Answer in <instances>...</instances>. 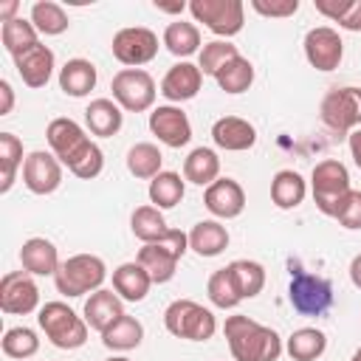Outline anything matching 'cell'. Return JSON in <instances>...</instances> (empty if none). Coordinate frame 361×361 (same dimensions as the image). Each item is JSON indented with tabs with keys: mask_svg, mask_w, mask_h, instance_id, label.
Here are the masks:
<instances>
[{
	"mask_svg": "<svg viewBox=\"0 0 361 361\" xmlns=\"http://www.w3.org/2000/svg\"><path fill=\"white\" fill-rule=\"evenodd\" d=\"M45 138L51 152L59 158L62 166L71 169V175L82 180H93L104 169V152L99 149L96 141H90L85 127L76 124L73 118H65V116L54 118L45 130Z\"/></svg>",
	"mask_w": 361,
	"mask_h": 361,
	"instance_id": "cell-1",
	"label": "cell"
},
{
	"mask_svg": "<svg viewBox=\"0 0 361 361\" xmlns=\"http://www.w3.org/2000/svg\"><path fill=\"white\" fill-rule=\"evenodd\" d=\"M223 333L234 361H276L282 355L279 333L243 313L228 316L223 324Z\"/></svg>",
	"mask_w": 361,
	"mask_h": 361,
	"instance_id": "cell-2",
	"label": "cell"
},
{
	"mask_svg": "<svg viewBox=\"0 0 361 361\" xmlns=\"http://www.w3.org/2000/svg\"><path fill=\"white\" fill-rule=\"evenodd\" d=\"M104 279H107V265L96 254H73L54 274L56 290L62 296H68V299H76V296L99 290L104 285Z\"/></svg>",
	"mask_w": 361,
	"mask_h": 361,
	"instance_id": "cell-3",
	"label": "cell"
},
{
	"mask_svg": "<svg viewBox=\"0 0 361 361\" xmlns=\"http://www.w3.org/2000/svg\"><path fill=\"white\" fill-rule=\"evenodd\" d=\"M37 322L48 341L59 350H79L87 341V322L65 302H45L37 313Z\"/></svg>",
	"mask_w": 361,
	"mask_h": 361,
	"instance_id": "cell-4",
	"label": "cell"
},
{
	"mask_svg": "<svg viewBox=\"0 0 361 361\" xmlns=\"http://www.w3.org/2000/svg\"><path fill=\"white\" fill-rule=\"evenodd\" d=\"M164 327L175 338L186 341H209L217 330V319L209 307L192 302V299H175L164 310Z\"/></svg>",
	"mask_w": 361,
	"mask_h": 361,
	"instance_id": "cell-5",
	"label": "cell"
},
{
	"mask_svg": "<svg viewBox=\"0 0 361 361\" xmlns=\"http://www.w3.org/2000/svg\"><path fill=\"white\" fill-rule=\"evenodd\" d=\"M189 248V234L180 228H169V234L158 243H147L141 245L135 262H141L152 279V285H164L175 276V268L180 262V257Z\"/></svg>",
	"mask_w": 361,
	"mask_h": 361,
	"instance_id": "cell-6",
	"label": "cell"
},
{
	"mask_svg": "<svg viewBox=\"0 0 361 361\" xmlns=\"http://www.w3.org/2000/svg\"><path fill=\"white\" fill-rule=\"evenodd\" d=\"M350 172L338 158H324L313 166L310 172V192H313V203L322 214L333 217L336 206L341 203V197L350 192Z\"/></svg>",
	"mask_w": 361,
	"mask_h": 361,
	"instance_id": "cell-7",
	"label": "cell"
},
{
	"mask_svg": "<svg viewBox=\"0 0 361 361\" xmlns=\"http://www.w3.org/2000/svg\"><path fill=\"white\" fill-rule=\"evenodd\" d=\"M319 118L327 130L338 135H350L361 124V87L347 85V87H333L319 107Z\"/></svg>",
	"mask_w": 361,
	"mask_h": 361,
	"instance_id": "cell-8",
	"label": "cell"
},
{
	"mask_svg": "<svg viewBox=\"0 0 361 361\" xmlns=\"http://www.w3.org/2000/svg\"><path fill=\"white\" fill-rule=\"evenodd\" d=\"M113 102L127 113H144L155 104V79L144 68H121L113 82Z\"/></svg>",
	"mask_w": 361,
	"mask_h": 361,
	"instance_id": "cell-9",
	"label": "cell"
},
{
	"mask_svg": "<svg viewBox=\"0 0 361 361\" xmlns=\"http://www.w3.org/2000/svg\"><path fill=\"white\" fill-rule=\"evenodd\" d=\"M288 302L302 316H322L333 307V285L324 276L293 271L288 285Z\"/></svg>",
	"mask_w": 361,
	"mask_h": 361,
	"instance_id": "cell-10",
	"label": "cell"
},
{
	"mask_svg": "<svg viewBox=\"0 0 361 361\" xmlns=\"http://www.w3.org/2000/svg\"><path fill=\"white\" fill-rule=\"evenodd\" d=\"M189 14L217 37H234L245 25L243 0H192Z\"/></svg>",
	"mask_w": 361,
	"mask_h": 361,
	"instance_id": "cell-11",
	"label": "cell"
},
{
	"mask_svg": "<svg viewBox=\"0 0 361 361\" xmlns=\"http://www.w3.org/2000/svg\"><path fill=\"white\" fill-rule=\"evenodd\" d=\"M113 56L127 68H141L155 59L158 54V34L144 25H130L116 31L113 37Z\"/></svg>",
	"mask_w": 361,
	"mask_h": 361,
	"instance_id": "cell-12",
	"label": "cell"
},
{
	"mask_svg": "<svg viewBox=\"0 0 361 361\" xmlns=\"http://www.w3.org/2000/svg\"><path fill=\"white\" fill-rule=\"evenodd\" d=\"M39 307V288L28 271H8L0 279V310L8 316H25Z\"/></svg>",
	"mask_w": 361,
	"mask_h": 361,
	"instance_id": "cell-13",
	"label": "cell"
},
{
	"mask_svg": "<svg viewBox=\"0 0 361 361\" xmlns=\"http://www.w3.org/2000/svg\"><path fill=\"white\" fill-rule=\"evenodd\" d=\"M305 59L316 68V71H336L341 65V56H344V42L338 37L336 28L330 25H316L305 34Z\"/></svg>",
	"mask_w": 361,
	"mask_h": 361,
	"instance_id": "cell-14",
	"label": "cell"
},
{
	"mask_svg": "<svg viewBox=\"0 0 361 361\" xmlns=\"http://www.w3.org/2000/svg\"><path fill=\"white\" fill-rule=\"evenodd\" d=\"M23 183L34 195H51L62 183V164L54 152L34 149L23 161Z\"/></svg>",
	"mask_w": 361,
	"mask_h": 361,
	"instance_id": "cell-15",
	"label": "cell"
},
{
	"mask_svg": "<svg viewBox=\"0 0 361 361\" xmlns=\"http://www.w3.org/2000/svg\"><path fill=\"white\" fill-rule=\"evenodd\" d=\"M149 130H152V135H155L161 144H166V147H172V149H180V147H186V144L192 141L189 116H186L180 107H175V104H161V107H155V110L149 113Z\"/></svg>",
	"mask_w": 361,
	"mask_h": 361,
	"instance_id": "cell-16",
	"label": "cell"
},
{
	"mask_svg": "<svg viewBox=\"0 0 361 361\" xmlns=\"http://www.w3.org/2000/svg\"><path fill=\"white\" fill-rule=\"evenodd\" d=\"M203 206L220 220H234L245 209V189L234 178H217L212 186H206Z\"/></svg>",
	"mask_w": 361,
	"mask_h": 361,
	"instance_id": "cell-17",
	"label": "cell"
},
{
	"mask_svg": "<svg viewBox=\"0 0 361 361\" xmlns=\"http://www.w3.org/2000/svg\"><path fill=\"white\" fill-rule=\"evenodd\" d=\"M200 85H203L200 68H197L195 62H189V59H180V62H175V65L164 73V79H161V96H164L166 102L180 104V102L195 99V96L200 93Z\"/></svg>",
	"mask_w": 361,
	"mask_h": 361,
	"instance_id": "cell-18",
	"label": "cell"
},
{
	"mask_svg": "<svg viewBox=\"0 0 361 361\" xmlns=\"http://www.w3.org/2000/svg\"><path fill=\"white\" fill-rule=\"evenodd\" d=\"M14 68H17L20 79H23V85L37 90V87L48 85V79H51V73L56 68V59H54V51L39 42V45L23 51L20 56H14Z\"/></svg>",
	"mask_w": 361,
	"mask_h": 361,
	"instance_id": "cell-19",
	"label": "cell"
},
{
	"mask_svg": "<svg viewBox=\"0 0 361 361\" xmlns=\"http://www.w3.org/2000/svg\"><path fill=\"white\" fill-rule=\"evenodd\" d=\"M212 141L226 152H245L257 144V130L240 116H223L212 124Z\"/></svg>",
	"mask_w": 361,
	"mask_h": 361,
	"instance_id": "cell-20",
	"label": "cell"
},
{
	"mask_svg": "<svg viewBox=\"0 0 361 361\" xmlns=\"http://www.w3.org/2000/svg\"><path fill=\"white\" fill-rule=\"evenodd\" d=\"M20 262H23V271H28L31 276H54L62 265L56 245L45 237L25 240L23 248H20Z\"/></svg>",
	"mask_w": 361,
	"mask_h": 361,
	"instance_id": "cell-21",
	"label": "cell"
},
{
	"mask_svg": "<svg viewBox=\"0 0 361 361\" xmlns=\"http://www.w3.org/2000/svg\"><path fill=\"white\" fill-rule=\"evenodd\" d=\"M118 316H124V305H121V296L116 290H107V288H99L87 296L85 302V322L90 330H99L104 333Z\"/></svg>",
	"mask_w": 361,
	"mask_h": 361,
	"instance_id": "cell-22",
	"label": "cell"
},
{
	"mask_svg": "<svg viewBox=\"0 0 361 361\" xmlns=\"http://www.w3.org/2000/svg\"><path fill=\"white\" fill-rule=\"evenodd\" d=\"M96 79H99L96 65H93L90 59H82V56L68 59V62L59 68V90H62L65 96H73V99L87 96V93L96 87Z\"/></svg>",
	"mask_w": 361,
	"mask_h": 361,
	"instance_id": "cell-23",
	"label": "cell"
},
{
	"mask_svg": "<svg viewBox=\"0 0 361 361\" xmlns=\"http://www.w3.org/2000/svg\"><path fill=\"white\" fill-rule=\"evenodd\" d=\"M152 288V279L141 262H121L113 271V290L124 302H141Z\"/></svg>",
	"mask_w": 361,
	"mask_h": 361,
	"instance_id": "cell-24",
	"label": "cell"
},
{
	"mask_svg": "<svg viewBox=\"0 0 361 361\" xmlns=\"http://www.w3.org/2000/svg\"><path fill=\"white\" fill-rule=\"evenodd\" d=\"M85 124L93 135L99 138H110L121 130L124 124V113L121 107L113 102V99H93L87 107H85Z\"/></svg>",
	"mask_w": 361,
	"mask_h": 361,
	"instance_id": "cell-25",
	"label": "cell"
},
{
	"mask_svg": "<svg viewBox=\"0 0 361 361\" xmlns=\"http://www.w3.org/2000/svg\"><path fill=\"white\" fill-rule=\"evenodd\" d=\"M189 248L197 257H217L228 248V231L217 220H200L189 231Z\"/></svg>",
	"mask_w": 361,
	"mask_h": 361,
	"instance_id": "cell-26",
	"label": "cell"
},
{
	"mask_svg": "<svg viewBox=\"0 0 361 361\" xmlns=\"http://www.w3.org/2000/svg\"><path fill=\"white\" fill-rule=\"evenodd\" d=\"M183 178L195 186H212L220 178V158L209 147H195L183 158Z\"/></svg>",
	"mask_w": 361,
	"mask_h": 361,
	"instance_id": "cell-27",
	"label": "cell"
},
{
	"mask_svg": "<svg viewBox=\"0 0 361 361\" xmlns=\"http://www.w3.org/2000/svg\"><path fill=\"white\" fill-rule=\"evenodd\" d=\"M307 195V183L296 169H279L271 178V200L276 209H296Z\"/></svg>",
	"mask_w": 361,
	"mask_h": 361,
	"instance_id": "cell-28",
	"label": "cell"
},
{
	"mask_svg": "<svg viewBox=\"0 0 361 361\" xmlns=\"http://www.w3.org/2000/svg\"><path fill=\"white\" fill-rule=\"evenodd\" d=\"M141 338H144V324H141L135 316H130V313L118 316V319L102 333V344H104L107 350H118V353L135 350V347L141 344Z\"/></svg>",
	"mask_w": 361,
	"mask_h": 361,
	"instance_id": "cell-29",
	"label": "cell"
},
{
	"mask_svg": "<svg viewBox=\"0 0 361 361\" xmlns=\"http://www.w3.org/2000/svg\"><path fill=\"white\" fill-rule=\"evenodd\" d=\"M149 203L155 209H175L180 200H183V192H186V178H180L178 172H158L152 180H149Z\"/></svg>",
	"mask_w": 361,
	"mask_h": 361,
	"instance_id": "cell-30",
	"label": "cell"
},
{
	"mask_svg": "<svg viewBox=\"0 0 361 361\" xmlns=\"http://www.w3.org/2000/svg\"><path fill=\"white\" fill-rule=\"evenodd\" d=\"M285 350L293 361H316L327 350V336L319 327H299L288 336Z\"/></svg>",
	"mask_w": 361,
	"mask_h": 361,
	"instance_id": "cell-31",
	"label": "cell"
},
{
	"mask_svg": "<svg viewBox=\"0 0 361 361\" xmlns=\"http://www.w3.org/2000/svg\"><path fill=\"white\" fill-rule=\"evenodd\" d=\"M240 299H254L262 288H265V268L254 259H234L226 265Z\"/></svg>",
	"mask_w": 361,
	"mask_h": 361,
	"instance_id": "cell-32",
	"label": "cell"
},
{
	"mask_svg": "<svg viewBox=\"0 0 361 361\" xmlns=\"http://www.w3.org/2000/svg\"><path fill=\"white\" fill-rule=\"evenodd\" d=\"M164 45H166V51L169 54H175V56H180V59H186V56H192L195 51H200V28L195 25V23H186V20H175V23H169L166 28H164Z\"/></svg>",
	"mask_w": 361,
	"mask_h": 361,
	"instance_id": "cell-33",
	"label": "cell"
},
{
	"mask_svg": "<svg viewBox=\"0 0 361 361\" xmlns=\"http://www.w3.org/2000/svg\"><path fill=\"white\" fill-rule=\"evenodd\" d=\"M0 39H3V48H6V51L11 54V59H14V56H20L23 51L39 45V31L34 28L31 20L14 17V20H8V23L0 25Z\"/></svg>",
	"mask_w": 361,
	"mask_h": 361,
	"instance_id": "cell-34",
	"label": "cell"
},
{
	"mask_svg": "<svg viewBox=\"0 0 361 361\" xmlns=\"http://www.w3.org/2000/svg\"><path fill=\"white\" fill-rule=\"evenodd\" d=\"M161 164H164V155L152 141H138L127 152V169L141 180H152L158 172H164Z\"/></svg>",
	"mask_w": 361,
	"mask_h": 361,
	"instance_id": "cell-35",
	"label": "cell"
},
{
	"mask_svg": "<svg viewBox=\"0 0 361 361\" xmlns=\"http://www.w3.org/2000/svg\"><path fill=\"white\" fill-rule=\"evenodd\" d=\"M130 228L144 245L147 243H158V240H164L169 234V226H166L161 209H155V206H138L133 212V217H130Z\"/></svg>",
	"mask_w": 361,
	"mask_h": 361,
	"instance_id": "cell-36",
	"label": "cell"
},
{
	"mask_svg": "<svg viewBox=\"0 0 361 361\" xmlns=\"http://www.w3.org/2000/svg\"><path fill=\"white\" fill-rule=\"evenodd\" d=\"M31 23H34V28H37L39 34H45V37L65 34L68 25H71L65 8H62L59 3H54V0H37V3L31 6Z\"/></svg>",
	"mask_w": 361,
	"mask_h": 361,
	"instance_id": "cell-37",
	"label": "cell"
},
{
	"mask_svg": "<svg viewBox=\"0 0 361 361\" xmlns=\"http://www.w3.org/2000/svg\"><path fill=\"white\" fill-rule=\"evenodd\" d=\"M23 161V141L14 133H0V192H8L14 186Z\"/></svg>",
	"mask_w": 361,
	"mask_h": 361,
	"instance_id": "cell-38",
	"label": "cell"
},
{
	"mask_svg": "<svg viewBox=\"0 0 361 361\" xmlns=\"http://www.w3.org/2000/svg\"><path fill=\"white\" fill-rule=\"evenodd\" d=\"M316 11L344 31H361V0H313Z\"/></svg>",
	"mask_w": 361,
	"mask_h": 361,
	"instance_id": "cell-39",
	"label": "cell"
},
{
	"mask_svg": "<svg viewBox=\"0 0 361 361\" xmlns=\"http://www.w3.org/2000/svg\"><path fill=\"white\" fill-rule=\"evenodd\" d=\"M214 82H217L220 90H226V93H245V90L251 87V82H254V65H251L245 56H234L231 62H226V65L217 71Z\"/></svg>",
	"mask_w": 361,
	"mask_h": 361,
	"instance_id": "cell-40",
	"label": "cell"
},
{
	"mask_svg": "<svg viewBox=\"0 0 361 361\" xmlns=\"http://www.w3.org/2000/svg\"><path fill=\"white\" fill-rule=\"evenodd\" d=\"M234 56H240L237 45H231L228 39H212V42H203L200 56H197V68H200V73H206V76H217V71H220L226 62H231Z\"/></svg>",
	"mask_w": 361,
	"mask_h": 361,
	"instance_id": "cell-41",
	"label": "cell"
},
{
	"mask_svg": "<svg viewBox=\"0 0 361 361\" xmlns=\"http://www.w3.org/2000/svg\"><path fill=\"white\" fill-rule=\"evenodd\" d=\"M37 350H39V338L31 327H8L3 333V353L8 358L25 361V358L37 355Z\"/></svg>",
	"mask_w": 361,
	"mask_h": 361,
	"instance_id": "cell-42",
	"label": "cell"
},
{
	"mask_svg": "<svg viewBox=\"0 0 361 361\" xmlns=\"http://www.w3.org/2000/svg\"><path fill=\"white\" fill-rule=\"evenodd\" d=\"M206 293H209V302H212L214 307H220V310H231V307H237V305L243 302L226 268H220V271H214V274L209 276Z\"/></svg>",
	"mask_w": 361,
	"mask_h": 361,
	"instance_id": "cell-43",
	"label": "cell"
},
{
	"mask_svg": "<svg viewBox=\"0 0 361 361\" xmlns=\"http://www.w3.org/2000/svg\"><path fill=\"white\" fill-rule=\"evenodd\" d=\"M333 217L338 220V226H344L350 231L361 228V189H350L341 197V203L336 206V214Z\"/></svg>",
	"mask_w": 361,
	"mask_h": 361,
	"instance_id": "cell-44",
	"label": "cell"
},
{
	"mask_svg": "<svg viewBox=\"0 0 361 361\" xmlns=\"http://www.w3.org/2000/svg\"><path fill=\"white\" fill-rule=\"evenodd\" d=\"M251 8L262 17H293L299 11V0H251Z\"/></svg>",
	"mask_w": 361,
	"mask_h": 361,
	"instance_id": "cell-45",
	"label": "cell"
},
{
	"mask_svg": "<svg viewBox=\"0 0 361 361\" xmlns=\"http://www.w3.org/2000/svg\"><path fill=\"white\" fill-rule=\"evenodd\" d=\"M347 147H350V158L355 161V166L361 169V127L358 130H353L350 135H347Z\"/></svg>",
	"mask_w": 361,
	"mask_h": 361,
	"instance_id": "cell-46",
	"label": "cell"
},
{
	"mask_svg": "<svg viewBox=\"0 0 361 361\" xmlns=\"http://www.w3.org/2000/svg\"><path fill=\"white\" fill-rule=\"evenodd\" d=\"M0 96H3V104H0V116H8L11 113V107H14V90H11V85L3 79L0 82Z\"/></svg>",
	"mask_w": 361,
	"mask_h": 361,
	"instance_id": "cell-47",
	"label": "cell"
},
{
	"mask_svg": "<svg viewBox=\"0 0 361 361\" xmlns=\"http://www.w3.org/2000/svg\"><path fill=\"white\" fill-rule=\"evenodd\" d=\"M20 8V3L17 0H6V3H0V23H8V20H14V11Z\"/></svg>",
	"mask_w": 361,
	"mask_h": 361,
	"instance_id": "cell-48",
	"label": "cell"
},
{
	"mask_svg": "<svg viewBox=\"0 0 361 361\" xmlns=\"http://www.w3.org/2000/svg\"><path fill=\"white\" fill-rule=\"evenodd\" d=\"M350 282L361 290V254H355L353 262H350Z\"/></svg>",
	"mask_w": 361,
	"mask_h": 361,
	"instance_id": "cell-49",
	"label": "cell"
},
{
	"mask_svg": "<svg viewBox=\"0 0 361 361\" xmlns=\"http://www.w3.org/2000/svg\"><path fill=\"white\" fill-rule=\"evenodd\" d=\"M155 8H158V11H166V14H180V11L189 8V6H186V3H158V0H155Z\"/></svg>",
	"mask_w": 361,
	"mask_h": 361,
	"instance_id": "cell-50",
	"label": "cell"
},
{
	"mask_svg": "<svg viewBox=\"0 0 361 361\" xmlns=\"http://www.w3.org/2000/svg\"><path fill=\"white\" fill-rule=\"evenodd\" d=\"M350 361H361V347H358V350L353 353V358H350Z\"/></svg>",
	"mask_w": 361,
	"mask_h": 361,
	"instance_id": "cell-51",
	"label": "cell"
},
{
	"mask_svg": "<svg viewBox=\"0 0 361 361\" xmlns=\"http://www.w3.org/2000/svg\"><path fill=\"white\" fill-rule=\"evenodd\" d=\"M107 361H130V358H124V355H113V358H107Z\"/></svg>",
	"mask_w": 361,
	"mask_h": 361,
	"instance_id": "cell-52",
	"label": "cell"
}]
</instances>
